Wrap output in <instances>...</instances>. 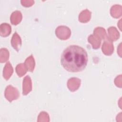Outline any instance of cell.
<instances>
[{"instance_id": "obj_1", "label": "cell", "mask_w": 122, "mask_h": 122, "mask_svg": "<svg viewBox=\"0 0 122 122\" xmlns=\"http://www.w3.org/2000/svg\"><path fill=\"white\" fill-rule=\"evenodd\" d=\"M87 53L78 45H70L63 51L61 63L63 67L70 72H79L83 70L88 62Z\"/></svg>"}, {"instance_id": "obj_2", "label": "cell", "mask_w": 122, "mask_h": 122, "mask_svg": "<svg viewBox=\"0 0 122 122\" xmlns=\"http://www.w3.org/2000/svg\"><path fill=\"white\" fill-rule=\"evenodd\" d=\"M4 95L6 99L10 102L17 100L20 96V93L18 90L11 85H8L6 87Z\"/></svg>"}, {"instance_id": "obj_3", "label": "cell", "mask_w": 122, "mask_h": 122, "mask_svg": "<svg viewBox=\"0 0 122 122\" xmlns=\"http://www.w3.org/2000/svg\"><path fill=\"white\" fill-rule=\"evenodd\" d=\"M56 36L60 40H66L71 35V30L66 26H59L55 30Z\"/></svg>"}, {"instance_id": "obj_4", "label": "cell", "mask_w": 122, "mask_h": 122, "mask_svg": "<svg viewBox=\"0 0 122 122\" xmlns=\"http://www.w3.org/2000/svg\"><path fill=\"white\" fill-rule=\"evenodd\" d=\"M102 51L106 55H111L114 51V47L112 42L108 37L102 44Z\"/></svg>"}, {"instance_id": "obj_5", "label": "cell", "mask_w": 122, "mask_h": 122, "mask_svg": "<svg viewBox=\"0 0 122 122\" xmlns=\"http://www.w3.org/2000/svg\"><path fill=\"white\" fill-rule=\"evenodd\" d=\"M32 90V82L29 75L25 76L22 82V94L24 95L28 94Z\"/></svg>"}, {"instance_id": "obj_6", "label": "cell", "mask_w": 122, "mask_h": 122, "mask_svg": "<svg viewBox=\"0 0 122 122\" xmlns=\"http://www.w3.org/2000/svg\"><path fill=\"white\" fill-rule=\"evenodd\" d=\"M81 81L78 78L73 77L68 80L67 81V87L69 90L74 92L77 90L81 85Z\"/></svg>"}, {"instance_id": "obj_7", "label": "cell", "mask_w": 122, "mask_h": 122, "mask_svg": "<svg viewBox=\"0 0 122 122\" xmlns=\"http://www.w3.org/2000/svg\"><path fill=\"white\" fill-rule=\"evenodd\" d=\"M21 39L17 32H14L11 39V45L17 51H19L21 47Z\"/></svg>"}, {"instance_id": "obj_8", "label": "cell", "mask_w": 122, "mask_h": 122, "mask_svg": "<svg viewBox=\"0 0 122 122\" xmlns=\"http://www.w3.org/2000/svg\"><path fill=\"white\" fill-rule=\"evenodd\" d=\"M89 42L92 45L93 49L96 50L100 48L102 39L94 34L90 35L88 38Z\"/></svg>"}, {"instance_id": "obj_9", "label": "cell", "mask_w": 122, "mask_h": 122, "mask_svg": "<svg viewBox=\"0 0 122 122\" xmlns=\"http://www.w3.org/2000/svg\"><path fill=\"white\" fill-rule=\"evenodd\" d=\"M22 14L20 11H14L11 13L10 15V22L14 25H17L21 22L22 20Z\"/></svg>"}, {"instance_id": "obj_10", "label": "cell", "mask_w": 122, "mask_h": 122, "mask_svg": "<svg viewBox=\"0 0 122 122\" xmlns=\"http://www.w3.org/2000/svg\"><path fill=\"white\" fill-rule=\"evenodd\" d=\"M110 14L114 18H119L122 14V7L120 5H113L110 10Z\"/></svg>"}, {"instance_id": "obj_11", "label": "cell", "mask_w": 122, "mask_h": 122, "mask_svg": "<svg viewBox=\"0 0 122 122\" xmlns=\"http://www.w3.org/2000/svg\"><path fill=\"white\" fill-rule=\"evenodd\" d=\"M109 39L112 41H116L120 37V33L117 29L114 27H110L108 29Z\"/></svg>"}, {"instance_id": "obj_12", "label": "cell", "mask_w": 122, "mask_h": 122, "mask_svg": "<svg viewBox=\"0 0 122 122\" xmlns=\"http://www.w3.org/2000/svg\"><path fill=\"white\" fill-rule=\"evenodd\" d=\"M91 12L87 10H83L79 15V21L81 23H86L88 22L91 17Z\"/></svg>"}, {"instance_id": "obj_13", "label": "cell", "mask_w": 122, "mask_h": 122, "mask_svg": "<svg viewBox=\"0 0 122 122\" xmlns=\"http://www.w3.org/2000/svg\"><path fill=\"white\" fill-rule=\"evenodd\" d=\"M11 28L10 25L7 23H3L0 25V35L2 37L8 36L11 33Z\"/></svg>"}, {"instance_id": "obj_14", "label": "cell", "mask_w": 122, "mask_h": 122, "mask_svg": "<svg viewBox=\"0 0 122 122\" xmlns=\"http://www.w3.org/2000/svg\"><path fill=\"white\" fill-rule=\"evenodd\" d=\"M13 72V69L10 62L5 64L3 71V76L6 80H8Z\"/></svg>"}, {"instance_id": "obj_15", "label": "cell", "mask_w": 122, "mask_h": 122, "mask_svg": "<svg viewBox=\"0 0 122 122\" xmlns=\"http://www.w3.org/2000/svg\"><path fill=\"white\" fill-rule=\"evenodd\" d=\"M28 71L32 72L34 69L35 62L32 55L29 56L25 60L24 63Z\"/></svg>"}, {"instance_id": "obj_16", "label": "cell", "mask_w": 122, "mask_h": 122, "mask_svg": "<svg viewBox=\"0 0 122 122\" xmlns=\"http://www.w3.org/2000/svg\"><path fill=\"white\" fill-rule=\"evenodd\" d=\"M93 34L98 36L102 40H105L108 37L107 35L105 30L103 28L101 27H98L94 29Z\"/></svg>"}, {"instance_id": "obj_17", "label": "cell", "mask_w": 122, "mask_h": 122, "mask_svg": "<svg viewBox=\"0 0 122 122\" xmlns=\"http://www.w3.org/2000/svg\"><path fill=\"white\" fill-rule=\"evenodd\" d=\"M15 70L17 75L20 77L24 76L28 71L24 63L18 64L16 67Z\"/></svg>"}, {"instance_id": "obj_18", "label": "cell", "mask_w": 122, "mask_h": 122, "mask_svg": "<svg viewBox=\"0 0 122 122\" xmlns=\"http://www.w3.org/2000/svg\"><path fill=\"white\" fill-rule=\"evenodd\" d=\"M9 51L6 48H1L0 51V62L3 63L7 61L9 58Z\"/></svg>"}, {"instance_id": "obj_19", "label": "cell", "mask_w": 122, "mask_h": 122, "mask_svg": "<svg viewBox=\"0 0 122 122\" xmlns=\"http://www.w3.org/2000/svg\"><path fill=\"white\" fill-rule=\"evenodd\" d=\"M38 122H49L50 117L48 113L45 112H41L38 116Z\"/></svg>"}, {"instance_id": "obj_20", "label": "cell", "mask_w": 122, "mask_h": 122, "mask_svg": "<svg viewBox=\"0 0 122 122\" xmlns=\"http://www.w3.org/2000/svg\"><path fill=\"white\" fill-rule=\"evenodd\" d=\"M20 3H21V5L24 7H29L33 5V4L34 3V1L31 0H21Z\"/></svg>"}, {"instance_id": "obj_21", "label": "cell", "mask_w": 122, "mask_h": 122, "mask_svg": "<svg viewBox=\"0 0 122 122\" xmlns=\"http://www.w3.org/2000/svg\"><path fill=\"white\" fill-rule=\"evenodd\" d=\"M114 82L117 87L121 88L122 87V75L117 76L115 79Z\"/></svg>"}, {"instance_id": "obj_22", "label": "cell", "mask_w": 122, "mask_h": 122, "mask_svg": "<svg viewBox=\"0 0 122 122\" xmlns=\"http://www.w3.org/2000/svg\"><path fill=\"white\" fill-rule=\"evenodd\" d=\"M121 43H120L119 45V47H118L117 49V52L118 54L119 55V56L121 57Z\"/></svg>"}]
</instances>
